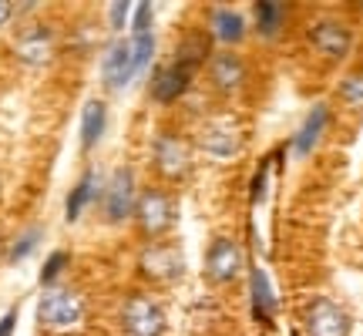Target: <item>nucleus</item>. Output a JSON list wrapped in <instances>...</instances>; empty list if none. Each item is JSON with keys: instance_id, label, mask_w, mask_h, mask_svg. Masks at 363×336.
<instances>
[{"instance_id": "obj_3", "label": "nucleus", "mask_w": 363, "mask_h": 336, "mask_svg": "<svg viewBox=\"0 0 363 336\" xmlns=\"http://www.w3.org/2000/svg\"><path fill=\"white\" fill-rule=\"evenodd\" d=\"M121 326L128 336H165L169 320L152 296H131L121 310Z\"/></svg>"}, {"instance_id": "obj_15", "label": "nucleus", "mask_w": 363, "mask_h": 336, "mask_svg": "<svg viewBox=\"0 0 363 336\" xmlns=\"http://www.w3.org/2000/svg\"><path fill=\"white\" fill-rule=\"evenodd\" d=\"M208 78L219 91H235L246 84V65H242V57H235V54H219V57H212V65H208Z\"/></svg>"}, {"instance_id": "obj_22", "label": "nucleus", "mask_w": 363, "mask_h": 336, "mask_svg": "<svg viewBox=\"0 0 363 336\" xmlns=\"http://www.w3.org/2000/svg\"><path fill=\"white\" fill-rule=\"evenodd\" d=\"M340 94H343V101L350 104V108L363 111V74L343 78V84H340Z\"/></svg>"}, {"instance_id": "obj_8", "label": "nucleus", "mask_w": 363, "mask_h": 336, "mask_svg": "<svg viewBox=\"0 0 363 336\" xmlns=\"http://www.w3.org/2000/svg\"><path fill=\"white\" fill-rule=\"evenodd\" d=\"M310 44L323 54V57L340 61V57L350 54L353 34H350V27H343L340 21H320V24L310 27Z\"/></svg>"}, {"instance_id": "obj_20", "label": "nucleus", "mask_w": 363, "mask_h": 336, "mask_svg": "<svg viewBox=\"0 0 363 336\" xmlns=\"http://www.w3.org/2000/svg\"><path fill=\"white\" fill-rule=\"evenodd\" d=\"M286 21V7L283 4H276V0H259L256 4V24H259V34L262 38H276L279 34V27Z\"/></svg>"}, {"instance_id": "obj_2", "label": "nucleus", "mask_w": 363, "mask_h": 336, "mask_svg": "<svg viewBox=\"0 0 363 336\" xmlns=\"http://www.w3.org/2000/svg\"><path fill=\"white\" fill-rule=\"evenodd\" d=\"M135 219H138V229L145 235H165L175 222V206H172V195L162 192V189H145L138 198H135Z\"/></svg>"}, {"instance_id": "obj_5", "label": "nucleus", "mask_w": 363, "mask_h": 336, "mask_svg": "<svg viewBox=\"0 0 363 336\" xmlns=\"http://www.w3.org/2000/svg\"><path fill=\"white\" fill-rule=\"evenodd\" d=\"M303 323H306V336H350L353 330L347 310L337 306L333 299H313Z\"/></svg>"}, {"instance_id": "obj_10", "label": "nucleus", "mask_w": 363, "mask_h": 336, "mask_svg": "<svg viewBox=\"0 0 363 336\" xmlns=\"http://www.w3.org/2000/svg\"><path fill=\"white\" fill-rule=\"evenodd\" d=\"M195 78V67L182 65V61H172L169 67H162L155 74V84H152V94H155V101H175V98H182L185 91H189V84H192Z\"/></svg>"}, {"instance_id": "obj_7", "label": "nucleus", "mask_w": 363, "mask_h": 336, "mask_svg": "<svg viewBox=\"0 0 363 336\" xmlns=\"http://www.w3.org/2000/svg\"><path fill=\"white\" fill-rule=\"evenodd\" d=\"M104 212L111 222H125L135 212V175H131V168H118L111 175L108 192H104Z\"/></svg>"}, {"instance_id": "obj_23", "label": "nucleus", "mask_w": 363, "mask_h": 336, "mask_svg": "<svg viewBox=\"0 0 363 336\" xmlns=\"http://www.w3.org/2000/svg\"><path fill=\"white\" fill-rule=\"evenodd\" d=\"M38 242H40V229H27V233L13 242V249L7 252V259H11V262H21V259H27L30 252H34V246H38Z\"/></svg>"}, {"instance_id": "obj_6", "label": "nucleus", "mask_w": 363, "mask_h": 336, "mask_svg": "<svg viewBox=\"0 0 363 336\" xmlns=\"http://www.w3.org/2000/svg\"><path fill=\"white\" fill-rule=\"evenodd\" d=\"M206 269L216 283H233L235 276L242 272V249H239V242L225 239V235L212 239L206 256Z\"/></svg>"}, {"instance_id": "obj_18", "label": "nucleus", "mask_w": 363, "mask_h": 336, "mask_svg": "<svg viewBox=\"0 0 363 336\" xmlns=\"http://www.w3.org/2000/svg\"><path fill=\"white\" fill-rule=\"evenodd\" d=\"M212 34H216L222 44H239V40L246 38V21H242V13L229 11V7H219V11L212 13Z\"/></svg>"}, {"instance_id": "obj_11", "label": "nucleus", "mask_w": 363, "mask_h": 336, "mask_svg": "<svg viewBox=\"0 0 363 336\" xmlns=\"http://www.w3.org/2000/svg\"><path fill=\"white\" fill-rule=\"evenodd\" d=\"M202 148H206L208 155L216 158H233L239 155V145H242V135H239V128H233L229 121H212V125H206L202 128Z\"/></svg>"}, {"instance_id": "obj_19", "label": "nucleus", "mask_w": 363, "mask_h": 336, "mask_svg": "<svg viewBox=\"0 0 363 336\" xmlns=\"http://www.w3.org/2000/svg\"><path fill=\"white\" fill-rule=\"evenodd\" d=\"M94 195H98V175L88 172V175L71 189V195H67V222H78V215L84 212V206H88Z\"/></svg>"}, {"instance_id": "obj_26", "label": "nucleus", "mask_w": 363, "mask_h": 336, "mask_svg": "<svg viewBox=\"0 0 363 336\" xmlns=\"http://www.w3.org/2000/svg\"><path fill=\"white\" fill-rule=\"evenodd\" d=\"M128 7H135V4H125V0H118V4H111V27H115V30H121V27H125Z\"/></svg>"}, {"instance_id": "obj_27", "label": "nucleus", "mask_w": 363, "mask_h": 336, "mask_svg": "<svg viewBox=\"0 0 363 336\" xmlns=\"http://www.w3.org/2000/svg\"><path fill=\"white\" fill-rule=\"evenodd\" d=\"M13 326H17V310H11L0 320V336H13Z\"/></svg>"}, {"instance_id": "obj_1", "label": "nucleus", "mask_w": 363, "mask_h": 336, "mask_svg": "<svg viewBox=\"0 0 363 336\" xmlns=\"http://www.w3.org/2000/svg\"><path fill=\"white\" fill-rule=\"evenodd\" d=\"M38 320L48 330H74L84 320V296L67 286H48L40 293Z\"/></svg>"}, {"instance_id": "obj_9", "label": "nucleus", "mask_w": 363, "mask_h": 336, "mask_svg": "<svg viewBox=\"0 0 363 336\" xmlns=\"http://www.w3.org/2000/svg\"><path fill=\"white\" fill-rule=\"evenodd\" d=\"M101 78L111 91L125 88L135 78V65H131V44L128 40H115L101 61Z\"/></svg>"}, {"instance_id": "obj_14", "label": "nucleus", "mask_w": 363, "mask_h": 336, "mask_svg": "<svg viewBox=\"0 0 363 336\" xmlns=\"http://www.w3.org/2000/svg\"><path fill=\"white\" fill-rule=\"evenodd\" d=\"M326 125H330V108H326V104H316L310 115H306V121L299 125L296 138H293V152H296V155H310L313 148L320 145V138H323Z\"/></svg>"}, {"instance_id": "obj_12", "label": "nucleus", "mask_w": 363, "mask_h": 336, "mask_svg": "<svg viewBox=\"0 0 363 336\" xmlns=\"http://www.w3.org/2000/svg\"><path fill=\"white\" fill-rule=\"evenodd\" d=\"M13 51H17V57H21L24 65H48L54 54L51 30H48V27H30V30H24V34L17 38Z\"/></svg>"}, {"instance_id": "obj_13", "label": "nucleus", "mask_w": 363, "mask_h": 336, "mask_svg": "<svg viewBox=\"0 0 363 336\" xmlns=\"http://www.w3.org/2000/svg\"><path fill=\"white\" fill-rule=\"evenodd\" d=\"M142 272L148 279H175L182 272V256L172 246H148L142 256Z\"/></svg>"}, {"instance_id": "obj_29", "label": "nucleus", "mask_w": 363, "mask_h": 336, "mask_svg": "<svg viewBox=\"0 0 363 336\" xmlns=\"http://www.w3.org/2000/svg\"><path fill=\"white\" fill-rule=\"evenodd\" d=\"M0 256H4V242H0Z\"/></svg>"}, {"instance_id": "obj_25", "label": "nucleus", "mask_w": 363, "mask_h": 336, "mask_svg": "<svg viewBox=\"0 0 363 336\" xmlns=\"http://www.w3.org/2000/svg\"><path fill=\"white\" fill-rule=\"evenodd\" d=\"M152 24V4H135V34H145Z\"/></svg>"}, {"instance_id": "obj_24", "label": "nucleus", "mask_w": 363, "mask_h": 336, "mask_svg": "<svg viewBox=\"0 0 363 336\" xmlns=\"http://www.w3.org/2000/svg\"><path fill=\"white\" fill-rule=\"evenodd\" d=\"M67 266V252H54L48 262H44V269H40V283L44 286H54V279L61 276V269Z\"/></svg>"}, {"instance_id": "obj_21", "label": "nucleus", "mask_w": 363, "mask_h": 336, "mask_svg": "<svg viewBox=\"0 0 363 336\" xmlns=\"http://www.w3.org/2000/svg\"><path fill=\"white\" fill-rule=\"evenodd\" d=\"M152 54H155V38H152V30L135 34V40H131V65H135V74L152 65Z\"/></svg>"}, {"instance_id": "obj_16", "label": "nucleus", "mask_w": 363, "mask_h": 336, "mask_svg": "<svg viewBox=\"0 0 363 336\" xmlns=\"http://www.w3.org/2000/svg\"><path fill=\"white\" fill-rule=\"evenodd\" d=\"M249 289H252V313L256 320L262 323H272V310H276V296H272V286H269V276L266 269H256L249 272Z\"/></svg>"}, {"instance_id": "obj_17", "label": "nucleus", "mask_w": 363, "mask_h": 336, "mask_svg": "<svg viewBox=\"0 0 363 336\" xmlns=\"http://www.w3.org/2000/svg\"><path fill=\"white\" fill-rule=\"evenodd\" d=\"M104 125H108V108H104V101L94 98V101L84 104V115H81V145H84V152L101 142Z\"/></svg>"}, {"instance_id": "obj_28", "label": "nucleus", "mask_w": 363, "mask_h": 336, "mask_svg": "<svg viewBox=\"0 0 363 336\" xmlns=\"http://www.w3.org/2000/svg\"><path fill=\"white\" fill-rule=\"evenodd\" d=\"M7 17H11V4H7V0H0V27L7 24Z\"/></svg>"}, {"instance_id": "obj_4", "label": "nucleus", "mask_w": 363, "mask_h": 336, "mask_svg": "<svg viewBox=\"0 0 363 336\" xmlns=\"http://www.w3.org/2000/svg\"><path fill=\"white\" fill-rule=\"evenodd\" d=\"M155 168L158 175H165L172 181H182L189 179V172H192V148L189 142L182 138V135H158L155 138Z\"/></svg>"}]
</instances>
